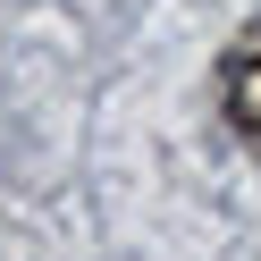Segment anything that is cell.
<instances>
[{
	"mask_svg": "<svg viewBox=\"0 0 261 261\" xmlns=\"http://www.w3.org/2000/svg\"><path fill=\"white\" fill-rule=\"evenodd\" d=\"M219 110H227V126L261 152V25H244V34L227 42V59H219Z\"/></svg>",
	"mask_w": 261,
	"mask_h": 261,
	"instance_id": "6da1fadb",
	"label": "cell"
}]
</instances>
